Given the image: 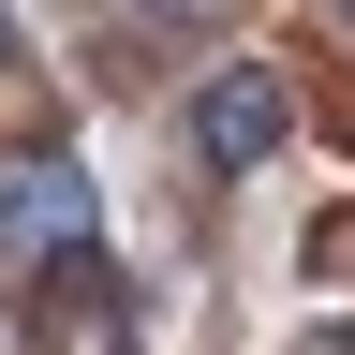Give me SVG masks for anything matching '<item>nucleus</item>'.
Here are the masks:
<instances>
[{
    "mask_svg": "<svg viewBox=\"0 0 355 355\" xmlns=\"http://www.w3.org/2000/svg\"><path fill=\"white\" fill-rule=\"evenodd\" d=\"M148 15H178V30H222V15H237V0H148Z\"/></svg>",
    "mask_w": 355,
    "mask_h": 355,
    "instance_id": "3",
    "label": "nucleus"
},
{
    "mask_svg": "<svg viewBox=\"0 0 355 355\" xmlns=\"http://www.w3.org/2000/svg\"><path fill=\"white\" fill-rule=\"evenodd\" d=\"M282 133H296V89L266 74V60H222V74L193 89V163H207V178H252Z\"/></svg>",
    "mask_w": 355,
    "mask_h": 355,
    "instance_id": "1",
    "label": "nucleus"
},
{
    "mask_svg": "<svg viewBox=\"0 0 355 355\" xmlns=\"http://www.w3.org/2000/svg\"><path fill=\"white\" fill-rule=\"evenodd\" d=\"M0 207H15V237H30V252H44V237H89V178H74V163H30Z\"/></svg>",
    "mask_w": 355,
    "mask_h": 355,
    "instance_id": "2",
    "label": "nucleus"
}]
</instances>
